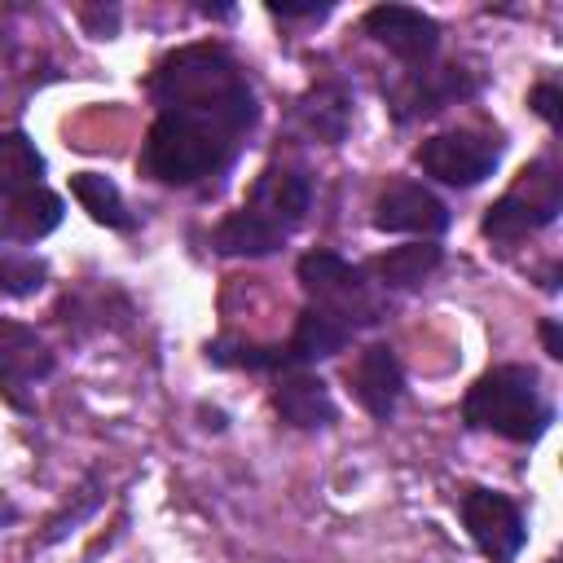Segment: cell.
<instances>
[{"instance_id":"1","label":"cell","mask_w":563,"mask_h":563,"mask_svg":"<svg viewBox=\"0 0 563 563\" xmlns=\"http://www.w3.org/2000/svg\"><path fill=\"white\" fill-rule=\"evenodd\" d=\"M150 101L158 106V114L198 123L233 145H242L251 136V128L260 123V97L242 70V62L216 44V40H198V44H180L172 53H163L145 79Z\"/></svg>"},{"instance_id":"2","label":"cell","mask_w":563,"mask_h":563,"mask_svg":"<svg viewBox=\"0 0 563 563\" xmlns=\"http://www.w3.org/2000/svg\"><path fill=\"white\" fill-rule=\"evenodd\" d=\"M462 422L515 444H537L554 422V405L545 400L532 365H493L466 387Z\"/></svg>"},{"instance_id":"3","label":"cell","mask_w":563,"mask_h":563,"mask_svg":"<svg viewBox=\"0 0 563 563\" xmlns=\"http://www.w3.org/2000/svg\"><path fill=\"white\" fill-rule=\"evenodd\" d=\"M242 145L198 128V123H185V119H172V114H154L145 141H141V154H136V172L158 180V185H172V189H189V185H202L211 176H224L233 167Z\"/></svg>"},{"instance_id":"4","label":"cell","mask_w":563,"mask_h":563,"mask_svg":"<svg viewBox=\"0 0 563 563\" xmlns=\"http://www.w3.org/2000/svg\"><path fill=\"white\" fill-rule=\"evenodd\" d=\"M295 277L308 295V308H321L347 330L378 325L383 321V295L365 277V268L347 264L339 251H308L295 264Z\"/></svg>"},{"instance_id":"5","label":"cell","mask_w":563,"mask_h":563,"mask_svg":"<svg viewBox=\"0 0 563 563\" xmlns=\"http://www.w3.org/2000/svg\"><path fill=\"white\" fill-rule=\"evenodd\" d=\"M563 211V172L554 158H532L519 180L484 211V238L515 246L528 233H541Z\"/></svg>"},{"instance_id":"6","label":"cell","mask_w":563,"mask_h":563,"mask_svg":"<svg viewBox=\"0 0 563 563\" xmlns=\"http://www.w3.org/2000/svg\"><path fill=\"white\" fill-rule=\"evenodd\" d=\"M413 163L422 167V176L449 185V189H475L479 180H488L501 163V136L497 132H479V128H449L427 136L413 150Z\"/></svg>"},{"instance_id":"7","label":"cell","mask_w":563,"mask_h":563,"mask_svg":"<svg viewBox=\"0 0 563 563\" xmlns=\"http://www.w3.org/2000/svg\"><path fill=\"white\" fill-rule=\"evenodd\" d=\"M484 79L471 70V66H457V62H444V66H418V70H405L400 79H391L383 88L387 97V110L396 123H413V119H431L457 101H471L479 97Z\"/></svg>"},{"instance_id":"8","label":"cell","mask_w":563,"mask_h":563,"mask_svg":"<svg viewBox=\"0 0 563 563\" xmlns=\"http://www.w3.org/2000/svg\"><path fill=\"white\" fill-rule=\"evenodd\" d=\"M457 515H462L475 550L488 563H515L519 559V550L528 541V519H523L515 497H506L497 488H484V484H471L457 497Z\"/></svg>"},{"instance_id":"9","label":"cell","mask_w":563,"mask_h":563,"mask_svg":"<svg viewBox=\"0 0 563 563\" xmlns=\"http://www.w3.org/2000/svg\"><path fill=\"white\" fill-rule=\"evenodd\" d=\"M308 207H312V180L295 163H268L242 202V211L251 220H260L268 233H277L282 242L303 224Z\"/></svg>"},{"instance_id":"10","label":"cell","mask_w":563,"mask_h":563,"mask_svg":"<svg viewBox=\"0 0 563 563\" xmlns=\"http://www.w3.org/2000/svg\"><path fill=\"white\" fill-rule=\"evenodd\" d=\"M361 26L374 44H383L396 62H405V70L431 66L440 53V22L413 4H374L365 9Z\"/></svg>"},{"instance_id":"11","label":"cell","mask_w":563,"mask_h":563,"mask_svg":"<svg viewBox=\"0 0 563 563\" xmlns=\"http://www.w3.org/2000/svg\"><path fill=\"white\" fill-rule=\"evenodd\" d=\"M53 369H57L53 347H48L26 321L0 317V396H4L18 413H31L26 387H35L40 378H48Z\"/></svg>"},{"instance_id":"12","label":"cell","mask_w":563,"mask_h":563,"mask_svg":"<svg viewBox=\"0 0 563 563\" xmlns=\"http://www.w3.org/2000/svg\"><path fill=\"white\" fill-rule=\"evenodd\" d=\"M453 224L444 198H435L427 185L413 180H391L374 198V229L378 233H418L422 242H435Z\"/></svg>"},{"instance_id":"13","label":"cell","mask_w":563,"mask_h":563,"mask_svg":"<svg viewBox=\"0 0 563 563\" xmlns=\"http://www.w3.org/2000/svg\"><path fill=\"white\" fill-rule=\"evenodd\" d=\"M347 387H352L356 405H361L369 418L387 422V418L396 413L400 396H405V369H400L391 343H369V347H361L356 361L347 365Z\"/></svg>"},{"instance_id":"14","label":"cell","mask_w":563,"mask_h":563,"mask_svg":"<svg viewBox=\"0 0 563 563\" xmlns=\"http://www.w3.org/2000/svg\"><path fill=\"white\" fill-rule=\"evenodd\" d=\"M273 409L286 427L295 431H317V427H330L339 418V405L325 387V378L308 374V369H290V374H277V387H273Z\"/></svg>"},{"instance_id":"15","label":"cell","mask_w":563,"mask_h":563,"mask_svg":"<svg viewBox=\"0 0 563 563\" xmlns=\"http://www.w3.org/2000/svg\"><path fill=\"white\" fill-rule=\"evenodd\" d=\"M352 114H356L352 92H347V84H339V79H325V84L308 88V92L295 101V128H299L308 141H321V145H339V141L347 136V128H352Z\"/></svg>"},{"instance_id":"16","label":"cell","mask_w":563,"mask_h":563,"mask_svg":"<svg viewBox=\"0 0 563 563\" xmlns=\"http://www.w3.org/2000/svg\"><path fill=\"white\" fill-rule=\"evenodd\" d=\"M66 207L57 194H48L44 185L31 189V194H18L0 207V251H13V246H31L40 238H48L57 224H62Z\"/></svg>"},{"instance_id":"17","label":"cell","mask_w":563,"mask_h":563,"mask_svg":"<svg viewBox=\"0 0 563 563\" xmlns=\"http://www.w3.org/2000/svg\"><path fill=\"white\" fill-rule=\"evenodd\" d=\"M347 339H352V330H347V325H339V321H334V317H325L321 308H303V312L295 317L290 339L282 343L286 369L317 365V361H325V356L343 352V347H347Z\"/></svg>"},{"instance_id":"18","label":"cell","mask_w":563,"mask_h":563,"mask_svg":"<svg viewBox=\"0 0 563 563\" xmlns=\"http://www.w3.org/2000/svg\"><path fill=\"white\" fill-rule=\"evenodd\" d=\"M440 264H444L440 242H409V246H391L387 255H378V260L369 264V273L378 277L383 290H413V286H422Z\"/></svg>"},{"instance_id":"19","label":"cell","mask_w":563,"mask_h":563,"mask_svg":"<svg viewBox=\"0 0 563 563\" xmlns=\"http://www.w3.org/2000/svg\"><path fill=\"white\" fill-rule=\"evenodd\" d=\"M40 176H44V154L35 150V141L18 128L0 132V202L40 189Z\"/></svg>"},{"instance_id":"20","label":"cell","mask_w":563,"mask_h":563,"mask_svg":"<svg viewBox=\"0 0 563 563\" xmlns=\"http://www.w3.org/2000/svg\"><path fill=\"white\" fill-rule=\"evenodd\" d=\"M70 194L106 229H132L136 224L132 211H128V202H123V194H119V185L110 176H101V172H75L70 176Z\"/></svg>"},{"instance_id":"21","label":"cell","mask_w":563,"mask_h":563,"mask_svg":"<svg viewBox=\"0 0 563 563\" xmlns=\"http://www.w3.org/2000/svg\"><path fill=\"white\" fill-rule=\"evenodd\" d=\"M211 246H216L220 255H273V251L282 246V238L268 233L260 220H251V216L238 207V211H229V216L211 229Z\"/></svg>"},{"instance_id":"22","label":"cell","mask_w":563,"mask_h":563,"mask_svg":"<svg viewBox=\"0 0 563 563\" xmlns=\"http://www.w3.org/2000/svg\"><path fill=\"white\" fill-rule=\"evenodd\" d=\"M48 282V264L40 255L26 251H0V295L9 299H31L35 290H44Z\"/></svg>"},{"instance_id":"23","label":"cell","mask_w":563,"mask_h":563,"mask_svg":"<svg viewBox=\"0 0 563 563\" xmlns=\"http://www.w3.org/2000/svg\"><path fill=\"white\" fill-rule=\"evenodd\" d=\"M528 106L550 123V128H559V106H563V92H559V84L554 79H541L532 92H528Z\"/></svg>"},{"instance_id":"24","label":"cell","mask_w":563,"mask_h":563,"mask_svg":"<svg viewBox=\"0 0 563 563\" xmlns=\"http://www.w3.org/2000/svg\"><path fill=\"white\" fill-rule=\"evenodd\" d=\"M84 26H88V35L110 40L114 26H119V9H114V4H110V9H84Z\"/></svg>"},{"instance_id":"25","label":"cell","mask_w":563,"mask_h":563,"mask_svg":"<svg viewBox=\"0 0 563 563\" xmlns=\"http://www.w3.org/2000/svg\"><path fill=\"white\" fill-rule=\"evenodd\" d=\"M330 9H334V4H277V0L268 4L273 18H325Z\"/></svg>"},{"instance_id":"26","label":"cell","mask_w":563,"mask_h":563,"mask_svg":"<svg viewBox=\"0 0 563 563\" xmlns=\"http://www.w3.org/2000/svg\"><path fill=\"white\" fill-rule=\"evenodd\" d=\"M541 343H545V356L563 361V339H559V321H554V317L541 321Z\"/></svg>"},{"instance_id":"27","label":"cell","mask_w":563,"mask_h":563,"mask_svg":"<svg viewBox=\"0 0 563 563\" xmlns=\"http://www.w3.org/2000/svg\"><path fill=\"white\" fill-rule=\"evenodd\" d=\"M9 519H13V506H0V528H4Z\"/></svg>"},{"instance_id":"28","label":"cell","mask_w":563,"mask_h":563,"mask_svg":"<svg viewBox=\"0 0 563 563\" xmlns=\"http://www.w3.org/2000/svg\"><path fill=\"white\" fill-rule=\"evenodd\" d=\"M550 563H559V559H550Z\"/></svg>"}]
</instances>
